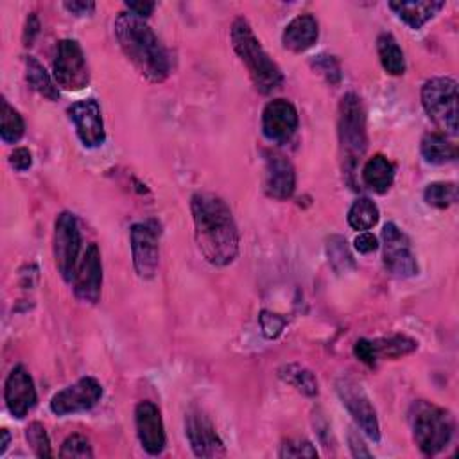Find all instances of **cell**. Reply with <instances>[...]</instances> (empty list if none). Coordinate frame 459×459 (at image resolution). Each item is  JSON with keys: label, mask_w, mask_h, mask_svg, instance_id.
I'll return each mask as SVG.
<instances>
[{"label": "cell", "mask_w": 459, "mask_h": 459, "mask_svg": "<svg viewBox=\"0 0 459 459\" xmlns=\"http://www.w3.org/2000/svg\"><path fill=\"white\" fill-rule=\"evenodd\" d=\"M38 33H40V22H38L36 15L31 13L29 19H28V24H26V29H24V45L26 47L33 45Z\"/></svg>", "instance_id": "cell-43"}, {"label": "cell", "mask_w": 459, "mask_h": 459, "mask_svg": "<svg viewBox=\"0 0 459 459\" xmlns=\"http://www.w3.org/2000/svg\"><path fill=\"white\" fill-rule=\"evenodd\" d=\"M26 79H28V84L42 98H45L49 101L59 99L58 86L52 83L45 67L33 56L26 58Z\"/></svg>", "instance_id": "cell-26"}, {"label": "cell", "mask_w": 459, "mask_h": 459, "mask_svg": "<svg viewBox=\"0 0 459 459\" xmlns=\"http://www.w3.org/2000/svg\"><path fill=\"white\" fill-rule=\"evenodd\" d=\"M327 255L330 260V265L337 271V273H346L348 269L355 267L353 257L348 249L346 241L341 235H332L327 242Z\"/></svg>", "instance_id": "cell-31"}, {"label": "cell", "mask_w": 459, "mask_h": 459, "mask_svg": "<svg viewBox=\"0 0 459 459\" xmlns=\"http://www.w3.org/2000/svg\"><path fill=\"white\" fill-rule=\"evenodd\" d=\"M26 133V123L22 115L4 99L3 101V124H0V138L4 144H17Z\"/></svg>", "instance_id": "cell-30"}, {"label": "cell", "mask_w": 459, "mask_h": 459, "mask_svg": "<svg viewBox=\"0 0 459 459\" xmlns=\"http://www.w3.org/2000/svg\"><path fill=\"white\" fill-rule=\"evenodd\" d=\"M353 246H355V249H357L359 253L368 255V253H374V251L379 249V239H377L374 233H370V232H360V233L355 237Z\"/></svg>", "instance_id": "cell-39"}, {"label": "cell", "mask_w": 459, "mask_h": 459, "mask_svg": "<svg viewBox=\"0 0 459 459\" xmlns=\"http://www.w3.org/2000/svg\"><path fill=\"white\" fill-rule=\"evenodd\" d=\"M348 443H350V450H352V455L353 457H372V452L368 450V447L364 445L362 438L355 432V431H350L348 432Z\"/></svg>", "instance_id": "cell-40"}, {"label": "cell", "mask_w": 459, "mask_h": 459, "mask_svg": "<svg viewBox=\"0 0 459 459\" xmlns=\"http://www.w3.org/2000/svg\"><path fill=\"white\" fill-rule=\"evenodd\" d=\"M336 390H337V395H339L343 406L348 409V413L355 420L357 427L372 441L379 443L381 441V425H379L377 411H376L370 397L366 395V392L362 390V386L350 377H341L336 383Z\"/></svg>", "instance_id": "cell-8"}, {"label": "cell", "mask_w": 459, "mask_h": 459, "mask_svg": "<svg viewBox=\"0 0 459 459\" xmlns=\"http://www.w3.org/2000/svg\"><path fill=\"white\" fill-rule=\"evenodd\" d=\"M298 110L288 99H273L262 112V133L267 140L284 144L298 130Z\"/></svg>", "instance_id": "cell-16"}, {"label": "cell", "mask_w": 459, "mask_h": 459, "mask_svg": "<svg viewBox=\"0 0 459 459\" xmlns=\"http://www.w3.org/2000/svg\"><path fill=\"white\" fill-rule=\"evenodd\" d=\"M381 219L379 207L370 198H359L348 210V225L353 230L368 232L372 230Z\"/></svg>", "instance_id": "cell-27"}, {"label": "cell", "mask_w": 459, "mask_h": 459, "mask_svg": "<svg viewBox=\"0 0 459 459\" xmlns=\"http://www.w3.org/2000/svg\"><path fill=\"white\" fill-rule=\"evenodd\" d=\"M423 200L429 207L434 209H448L457 202V187L452 181H434L429 183L423 191Z\"/></svg>", "instance_id": "cell-29"}, {"label": "cell", "mask_w": 459, "mask_h": 459, "mask_svg": "<svg viewBox=\"0 0 459 459\" xmlns=\"http://www.w3.org/2000/svg\"><path fill=\"white\" fill-rule=\"evenodd\" d=\"M286 325H288V320L279 314H273L269 311L260 313V328L267 339H277L284 332Z\"/></svg>", "instance_id": "cell-36"}, {"label": "cell", "mask_w": 459, "mask_h": 459, "mask_svg": "<svg viewBox=\"0 0 459 459\" xmlns=\"http://www.w3.org/2000/svg\"><path fill=\"white\" fill-rule=\"evenodd\" d=\"M103 399V386L94 377H83L77 383L58 392L51 400V411L56 416H68L94 409Z\"/></svg>", "instance_id": "cell-10"}, {"label": "cell", "mask_w": 459, "mask_h": 459, "mask_svg": "<svg viewBox=\"0 0 459 459\" xmlns=\"http://www.w3.org/2000/svg\"><path fill=\"white\" fill-rule=\"evenodd\" d=\"M264 189L269 198L279 202L289 200L295 194L297 170L286 156L273 154L267 158L264 172Z\"/></svg>", "instance_id": "cell-19"}, {"label": "cell", "mask_w": 459, "mask_h": 459, "mask_svg": "<svg viewBox=\"0 0 459 459\" xmlns=\"http://www.w3.org/2000/svg\"><path fill=\"white\" fill-rule=\"evenodd\" d=\"M377 52L383 68L390 75H402L406 72V56L393 35L383 33L377 38Z\"/></svg>", "instance_id": "cell-25"}, {"label": "cell", "mask_w": 459, "mask_h": 459, "mask_svg": "<svg viewBox=\"0 0 459 459\" xmlns=\"http://www.w3.org/2000/svg\"><path fill=\"white\" fill-rule=\"evenodd\" d=\"M339 142L348 167H353L368 149L366 108L353 91L344 94L339 103Z\"/></svg>", "instance_id": "cell-5"}, {"label": "cell", "mask_w": 459, "mask_h": 459, "mask_svg": "<svg viewBox=\"0 0 459 459\" xmlns=\"http://www.w3.org/2000/svg\"><path fill=\"white\" fill-rule=\"evenodd\" d=\"M26 439L36 457H52L51 439L45 427L40 422H33L26 429Z\"/></svg>", "instance_id": "cell-32"}, {"label": "cell", "mask_w": 459, "mask_h": 459, "mask_svg": "<svg viewBox=\"0 0 459 459\" xmlns=\"http://www.w3.org/2000/svg\"><path fill=\"white\" fill-rule=\"evenodd\" d=\"M409 422L415 443L425 455H438L450 445L454 438V416L450 411L432 402H415L409 409Z\"/></svg>", "instance_id": "cell-4"}, {"label": "cell", "mask_w": 459, "mask_h": 459, "mask_svg": "<svg viewBox=\"0 0 459 459\" xmlns=\"http://www.w3.org/2000/svg\"><path fill=\"white\" fill-rule=\"evenodd\" d=\"M186 436L198 457H221L226 454L225 443L219 438L212 420L200 408H191L186 415Z\"/></svg>", "instance_id": "cell-15"}, {"label": "cell", "mask_w": 459, "mask_h": 459, "mask_svg": "<svg viewBox=\"0 0 459 459\" xmlns=\"http://www.w3.org/2000/svg\"><path fill=\"white\" fill-rule=\"evenodd\" d=\"M353 353L366 366H376L377 364V357H376V352H374V346H372L370 339H359L353 346Z\"/></svg>", "instance_id": "cell-37"}, {"label": "cell", "mask_w": 459, "mask_h": 459, "mask_svg": "<svg viewBox=\"0 0 459 459\" xmlns=\"http://www.w3.org/2000/svg\"><path fill=\"white\" fill-rule=\"evenodd\" d=\"M232 45L260 94H271L284 83L281 67L264 51L260 40L255 36L246 19L239 17L232 24Z\"/></svg>", "instance_id": "cell-3"}, {"label": "cell", "mask_w": 459, "mask_h": 459, "mask_svg": "<svg viewBox=\"0 0 459 459\" xmlns=\"http://www.w3.org/2000/svg\"><path fill=\"white\" fill-rule=\"evenodd\" d=\"M0 436H3V439H0V455H4L8 447H10V441H12V434L8 429H3L0 431Z\"/></svg>", "instance_id": "cell-44"}, {"label": "cell", "mask_w": 459, "mask_h": 459, "mask_svg": "<svg viewBox=\"0 0 459 459\" xmlns=\"http://www.w3.org/2000/svg\"><path fill=\"white\" fill-rule=\"evenodd\" d=\"M67 115L74 124L75 133L84 147L96 149L105 144L107 131H105L101 107L96 99L90 98V99L72 103L67 108Z\"/></svg>", "instance_id": "cell-14"}, {"label": "cell", "mask_w": 459, "mask_h": 459, "mask_svg": "<svg viewBox=\"0 0 459 459\" xmlns=\"http://www.w3.org/2000/svg\"><path fill=\"white\" fill-rule=\"evenodd\" d=\"M320 36V26L318 20L313 15H298L293 19L282 35V44L291 52H305L309 51Z\"/></svg>", "instance_id": "cell-20"}, {"label": "cell", "mask_w": 459, "mask_h": 459, "mask_svg": "<svg viewBox=\"0 0 459 459\" xmlns=\"http://www.w3.org/2000/svg\"><path fill=\"white\" fill-rule=\"evenodd\" d=\"M61 457H79V459H91L94 457V450H91L90 441L81 434L68 436L59 450Z\"/></svg>", "instance_id": "cell-33"}, {"label": "cell", "mask_w": 459, "mask_h": 459, "mask_svg": "<svg viewBox=\"0 0 459 459\" xmlns=\"http://www.w3.org/2000/svg\"><path fill=\"white\" fill-rule=\"evenodd\" d=\"M445 3H434V0H400V3H390V10L411 29H422L431 19H434Z\"/></svg>", "instance_id": "cell-21"}, {"label": "cell", "mask_w": 459, "mask_h": 459, "mask_svg": "<svg viewBox=\"0 0 459 459\" xmlns=\"http://www.w3.org/2000/svg\"><path fill=\"white\" fill-rule=\"evenodd\" d=\"M135 427L142 448L151 455H160L167 445L162 411L151 400H142L135 408Z\"/></svg>", "instance_id": "cell-17"}, {"label": "cell", "mask_w": 459, "mask_h": 459, "mask_svg": "<svg viewBox=\"0 0 459 459\" xmlns=\"http://www.w3.org/2000/svg\"><path fill=\"white\" fill-rule=\"evenodd\" d=\"M56 84L67 91H79L90 83V70L81 45L75 40H59L54 58Z\"/></svg>", "instance_id": "cell-9"}, {"label": "cell", "mask_w": 459, "mask_h": 459, "mask_svg": "<svg viewBox=\"0 0 459 459\" xmlns=\"http://www.w3.org/2000/svg\"><path fill=\"white\" fill-rule=\"evenodd\" d=\"M364 186L377 194H386L395 181V167L384 154H376L362 167Z\"/></svg>", "instance_id": "cell-22"}, {"label": "cell", "mask_w": 459, "mask_h": 459, "mask_svg": "<svg viewBox=\"0 0 459 459\" xmlns=\"http://www.w3.org/2000/svg\"><path fill=\"white\" fill-rule=\"evenodd\" d=\"M126 8L130 13L140 17V19H147L153 15L156 4L154 3H147V0H138V3H126Z\"/></svg>", "instance_id": "cell-42"}, {"label": "cell", "mask_w": 459, "mask_h": 459, "mask_svg": "<svg viewBox=\"0 0 459 459\" xmlns=\"http://www.w3.org/2000/svg\"><path fill=\"white\" fill-rule=\"evenodd\" d=\"M52 251H54V262H56L58 273L61 274V279L72 284L79 265V253H81V230L72 212H61L56 218Z\"/></svg>", "instance_id": "cell-7"}, {"label": "cell", "mask_w": 459, "mask_h": 459, "mask_svg": "<svg viewBox=\"0 0 459 459\" xmlns=\"http://www.w3.org/2000/svg\"><path fill=\"white\" fill-rule=\"evenodd\" d=\"M313 67L330 84H337L341 81V67H339V61L334 56L320 54V56H316V59H313Z\"/></svg>", "instance_id": "cell-35"}, {"label": "cell", "mask_w": 459, "mask_h": 459, "mask_svg": "<svg viewBox=\"0 0 459 459\" xmlns=\"http://www.w3.org/2000/svg\"><path fill=\"white\" fill-rule=\"evenodd\" d=\"M63 8L75 15V17H86L96 12V4L94 3H84V0H75V3H65Z\"/></svg>", "instance_id": "cell-41"}, {"label": "cell", "mask_w": 459, "mask_h": 459, "mask_svg": "<svg viewBox=\"0 0 459 459\" xmlns=\"http://www.w3.org/2000/svg\"><path fill=\"white\" fill-rule=\"evenodd\" d=\"M194 235L205 260L226 267L239 255V230L226 202L212 193H196L191 200Z\"/></svg>", "instance_id": "cell-1"}, {"label": "cell", "mask_w": 459, "mask_h": 459, "mask_svg": "<svg viewBox=\"0 0 459 459\" xmlns=\"http://www.w3.org/2000/svg\"><path fill=\"white\" fill-rule=\"evenodd\" d=\"M133 265L140 279L151 281L156 277L160 265L158 228L154 223H137L130 230Z\"/></svg>", "instance_id": "cell-11"}, {"label": "cell", "mask_w": 459, "mask_h": 459, "mask_svg": "<svg viewBox=\"0 0 459 459\" xmlns=\"http://www.w3.org/2000/svg\"><path fill=\"white\" fill-rule=\"evenodd\" d=\"M377 360L379 359H400L413 353L418 348V341L408 336H392L372 341Z\"/></svg>", "instance_id": "cell-28"}, {"label": "cell", "mask_w": 459, "mask_h": 459, "mask_svg": "<svg viewBox=\"0 0 459 459\" xmlns=\"http://www.w3.org/2000/svg\"><path fill=\"white\" fill-rule=\"evenodd\" d=\"M72 284H74V295L83 304L96 305L101 300L103 260H101L99 246L96 242L88 244V248L84 249Z\"/></svg>", "instance_id": "cell-12"}, {"label": "cell", "mask_w": 459, "mask_h": 459, "mask_svg": "<svg viewBox=\"0 0 459 459\" xmlns=\"http://www.w3.org/2000/svg\"><path fill=\"white\" fill-rule=\"evenodd\" d=\"M4 400L10 415L17 420H24L38 402L33 377L22 364L15 366L6 379Z\"/></svg>", "instance_id": "cell-18"}, {"label": "cell", "mask_w": 459, "mask_h": 459, "mask_svg": "<svg viewBox=\"0 0 459 459\" xmlns=\"http://www.w3.org/2000/svg\"><path fill=\"white\" fill-rule=\"evenodd\" d=\"M10 163L15 170L19 172H26L31 169L33 165V154L28 147H17L12 154H10Z\"/></svg>", "instance_id": "cell-38"}, {"label": "cell", "mask_w": 459, "mask_h": 459, "mask_svg": "<svg viewBox=\"0 0 459 459\" xmlns=\"http://www.w3.org/2000/svg\"><path fill=\"white\" fill-rule=\"evenodd\" d=\"M279 457H318V450L307 439L291 438L281 445Z\"/></svg>", "instance_id": "cell-34"}, {"label": "cell", "mask_w": 459, "mask_h": 459, "mask_svg": "<svg viewBox=\"0 0 459 459\" xmlns=\"http://www.w3.org/2000/svg\"><path fill=\"white\" fill-rule=\"evenodd\" d=\"M422 105L429 119L445 135H457V83L452 77H432L422 86Z\"/></svg>", "instance_id": "cell-6"}, {"label": "cell", "mask_w": 459, "mask_h": 459, "mask_svg": "<svg viewBox=\"0 0 459 459\" xmlns=\"http://www.w3.org/2000/svg\"><path fill=\"white\" fill-rule=\"evenodd\" d=\"M420 151L423 160L432 165H447L457 160V146L448 140V135L438 131L427 133L422 138Z\"/></svg>", "instance_id": "cell-23"}, {"label": "cell", "mask_w": 459, "mask_h": 459, "mask_svg": "<svg viewBox=\"0 0 459 459\" xmlns=\"http://www.w3.org/2000/svg\"><path fill=\"white\" fill-rule=\"evenodd\" d=\"M383 246H384V265L392 274L400 279H409L418 274V262L411 249V242L408 235L395 223L384 225Z\"/></svg>", "instance_id": "cell-13"}, {"label": "cell", "mask_w": 459, "mask_h": 459, "mask_svg": "<svg viewBox=\"0 0 459 459\" xmlns=\"http://www.w3.org/2000/svg\"><path fill=\"white\" fill-rule=\"evenodd\" d=\"M279 377L289 384L291 388H295L298 393L305 395V397H316L320 393V386H318V379L316 376L305 368L304 364L298 362H289L284 364L279 368Z\"/></svg>", "instance_id": "cell-24"}, {"label": "cell", "mask_w": 459, "mask_h": 459, "mask_svg": "<svg viewBox=\"0 0 459 459\" xmlns=\"http://www.w3.org/2000/svg\"><path fill=\"white\" fill-rule=\"evenodd\" d=\"M114 31L124 56L147 81L162 83L169 77L170 63L167 51L144 19L123 12L115 19Z\"/></svg>", "instance_id": "cell-2"}]
</instances>
